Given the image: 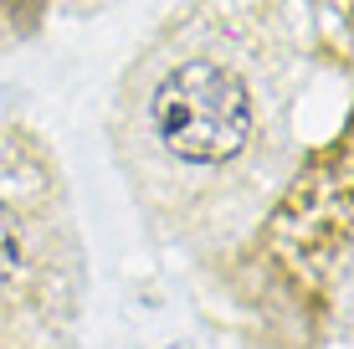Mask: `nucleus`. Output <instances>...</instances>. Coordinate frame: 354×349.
Masks as SVG:
<instances>
[{"label": "nucleus", "instance_id": "2", "mask_svg": "<svg viewBox=\"0 0 354 349\" xmlns=\"http://www.w3.org/2000/svg\"><path fill=\"white\" fill-rule=\"evenodd\" d=\"M88 242L62 154L41 129L0 124V349H82Z\"/></svg>", "mask_w": 354, "mask_h": 349}, {"label": "nucleus", "instance_id": "1", "mask_svg": "<svg viewBox=\"0 0 354 349\" xmlns=\"http://www.w3.org/2000/svg\"><path fill=\"white\" fill-rule=\"evenodd\" d=\"M308 77L303 0H180L108 103V149L144 232L201 262L252 242L298 180Z\"/></svg>", "mask_w": 354, "mask_h": 349}]
</instances>
